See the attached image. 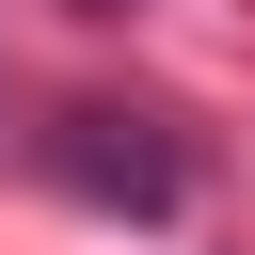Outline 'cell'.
Returning <instances> with one entry per match:
<instances>
[{
    "instance_id": "1",
    "label": "cell",
    "mask_w": 255,
    "mask_h": 255,
    "mask_svg": "<svg viewBox=\"0 0 255 255\" xmlns=\"http://www.w3.org/2000/svg\"><path fill=\"white\" fill-rule=\"evenodd\" d=\"M48 175L96 191V207H128V223H175V207H191V143H175L159 112H64V128H48Z\"/></svg>"
}]
</instances>
